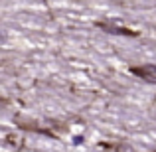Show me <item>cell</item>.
Listing matches in <instances>:
<instances>
[{
    "instance_id": "cell-1",
    "label": "cell",
    "mask_w": 156,
    "mask_h": 152,
    "mask_svg": "<svg viewBox=\"0 0 156 152\" xmlns=\"http://www.w3.org/2000/svg\"><path fill=\"white\" fill-rule=\"evenodd\" d=\"M130 71H133L134 75L142 77V79H146V81H152V83H156V65H152V63L140 65V67H133Z\"/></svg>"
},
{
    "instance_id": "cell-3",
    "label": "cell",
    "mask_w": 156,
    "mask_h": 152,
    "mask_svg": "<svg viewBox=\"0 0 156 152\" xmlns=\"http://www.w3.org/2000/svg\"><path fill=\"white\" fill-rule=\"evenodd\" d=\"M117 152H133V148H130L129 144H119L117 146Z\"/></svg>"
},
{
    "instance_id": "cell-2",
    "label": "cell",
    "mask_w": 156,
    "mask_h": 152,
    "mask_svg": "<svg viewBox=\"0 0 156 152\" xmlns=\"http://www.w3.org/2000/svg\"><path fill=\"white\" fill-rule=\"evenodd\" d=\"M99 28H103V30H107L109 34H119V36H136V32L129 30V28H121V26H115V24H105V22H99L97 24Z\"/></svg>"
}]
</instances>
